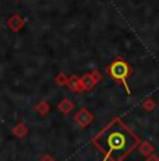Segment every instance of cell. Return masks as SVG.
<instances>
[{
  "label": "cell",
  "instance_id": "cell-1",
  "mask_svg": "<svg viewBox=\"0 0 159 161\" xmlns=\"http://www.w3.org/2000/svg\"><path fill=\"white\" fill-rule=\"evenodd\" d=\"M141 143L120 118L112 119L96 136L92 144L103 154L102 161H123Z\"/></svg>",
  "mask_w": 159,
  "mask_h": 161
},
{
  "label": "cell",
  "instance_id": "cell-2",
  "mask_svg": "<svg viewBox=\"0 0 159 161\" xmlns=\"http://www.w3.org/2000/svg\"><path fill=\"white\" fill-rule=\"evenodd\" d=\"M106 73H108V76L110 77L112 80L120 83V84L126 88L127 94H130L131 91L127 84V80H128V77L131 76V67L123 58H117L113 62H110V63L108 64V67H106Z\"/></svg>",
  "mask_w": 159,
  "mask_h": 161
},
{
  "label": "cell",
  "instance_id": "cell-3",
  "mask_svg": "<svg viewBox=\"0 0 159 161\" xmlns=\"http://www.w3.org/2000/svg\"><path fill=\"white\" fill-rule=\"evenodd\" d=\"M74 120L80 128H87V126L94 120V115L87 109V108H81V109L74 115Z\"/></svg>",
  "mask_w": 159,
  "mask_h": 161
},
{
  "label": "cell",
  "instance_id": "cell-4",
  "mask_svg": "<svg viewBox=\"0 0 159 161\" xmlns=\"http://www.w3.org/2000/svg\"><path fill=\"white\" fill-rule=\"evenodd\" d=\"M24 24H25V21H24V18L21 17L20 14H11L10 17L7 18V27L10 28L11 31H14V32H17V31H20L21 28L24 27Z\"/></svg>",
  "mask_w": 159,
  "mask_h": 161
},
{
  "label": "cell",
  "instance_id": "cell-5",
  "mask_svg": "<svg viewBox=\"0 0 159 161\" xmlns=\"http://www.w3.org/2000/svg\"><path fill=\"white\" fill-rule=\"evenodd\" d=\"M95 77L92 76V73H85L81 76V84H82V90L84 91H91L96 84Z\"/></svg>",
  "mask_w": 159,
  "mask_h": 161
},
{
  "label": "cell",
  "instance_id": "cell-6",
  "mask_svg": "<svg viewBox=\"0 0 159 161\" xmlns=\"http://www.w3.org/2000/svg\"><path fill=\"white\" fill-rule=\"evenodd\" d=\"M67 87H69V90H71L73 92L84 91V90H82V84H81V77H78L77 74H73V76L69 77V80H67Z\"/></svg>",
  "mask_w": 159,
  "mask_h": 161
},
{
  "label": "cell",
  "instance_id": "cell-7",
  "mask_svg": "<svg viewBox=\"0 0 159 161\" xmlns=\"http://www.w3.org/2000/svg\"><path fill=\"white\" fill-rule=\"evenodd\" d=\"M57 108H59V111L62 114L67 115V114H70L73 111V108H74V103H73L71 100H69V98H63V100L59 103V105H57Z\"/></svg>",
  "mask_w": 159,
  "mask_h": 161
},
{
  "label": "cell",
  "instance_id": "cell-8",
  "mask_svg": "<svg viewBox=\"0 0 159 161\" xmlns=\"http://www.w3.org/2000/svg\"><path fill=\"white\" fill-rule=\"evenodd\" d=\"M138 150L140 153L144 154V156H149L151 153H154V147H152V144L149 143V142H141V143L138 144Z\"/></svg>",
  "mask_w": 159,
  "mask_h": 161
},
{
  "label": "cell",
  "instance_id": "cell-9",
  "mask_svg": "<svg viewBox=\"0 0 159 161\" xmlns=\"http://www.w3.org/2000/svg\"><path fill=\"white\" fill-rule=\"evenodd\" d=\"M35 111L39 114V115H46L49 111H50V105H49L46 101H41V103L35 107Z\"/></svg>",
  "mask_w": 159,
  "mask_h": 161
},
{
  "label": "cell",
  "instance_id": "cell-10",
  "mask_svg": "<svg viewBox=\"0 0 159 161\" xmlns=\"http://www.w3.org/2000/svg\"><path fill=\"white\" fill-rule=\"evenodd\" d=\"M27 132H28V128L24 123H18L16 128L13 129V135H16L17 137H24L27 135Z\"/></svg>",
  "mask_w": 159,
  "mask_h": 161
},
{
  "label": "cell",
  "instance_id": "cell-11",
  "mask_svg": "<svg viewBox=\"0 0 159 161\" xmlns=\"http://www.w3.org/2000/svg\"><path fill=\"white\" fill-rule=\"evenodd\" d=\"M67 80H69V77L66 76L64 73H59L56 76V79H54V81H56L57 86H67Z\"/></svg>",
  "mask_w": 159,
  "mask_h": 161
},
{
  "label": "cell",
  "instance_id": "cell-12",
  "mask_svg": "<svg viewBox=\"0 0 159 161\" xmlns=\"http://www.w3.org/2000/svg\"><path fill=\"white\" fill-rule=\"evenodd\" d=\"M142 108H144L145 111H148V112H149V111H152V109L155 108L154 100H151V98H146V100L142 103Z\"/></svg>",
  "mask_w": 159,
  "mask_h": 161
},
{
  "label": "cell",
  "instance_id": "cell-13",
  "mask_svg": "<svg viewBox=\"0 0 159 161\" xmlns=\"http://www.w3.org/2000/svg\"><path fill=\"white\" fill-rule=\"evenodd\" d=\"M145 161H159V157H158L155 153H151L149 156H146Z\"/></svg>",
  "mask_w": 159,
  "mask_h": 161
},
{
  "label": "cell",
  "instance_id": "cell-14",
  "mask_svg": "<svg viewBox=\"0 0 159 161\" xmlns=\"http://www.w3.org/2000/svg\"><path fill=\"white\" fill-rule=\"evenodd\" d=\"M92 76L95 77L96 81H100V80H102V74H100L99 72H92Z\"/></svg>",
  "mask_w": 159,
  "mask_h": 161
},
{
  "label": "cell",
  "instance_id": "cell-15",
  "mask_svg": "<svg viewBox=\"0 0 159 161\" xmlns=\"http://www.w3.org/2000/svg\"><path fill=\"white\" fill-rule=\"evenodd\" d=\"M39 161H54V158L52 156H49V154H46V156H44Z\"/></svg>",
  "mask_w": 159,
  "mask_h": 161
}]
</instances>
